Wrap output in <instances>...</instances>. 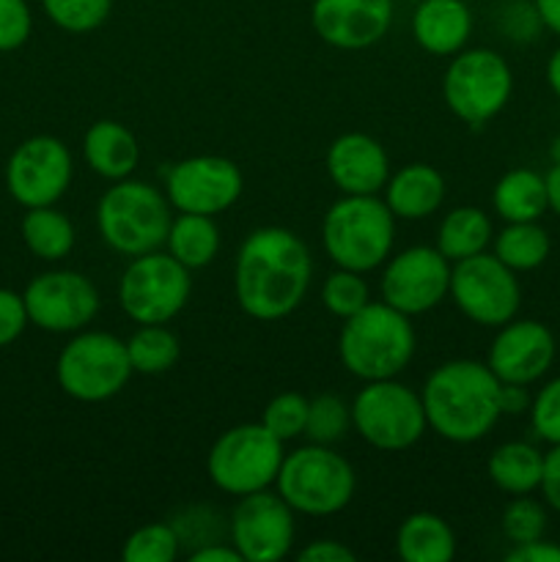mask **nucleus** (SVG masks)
<instances>
[{
	"label": "nucleus",
	"instance_id": "f257e3e1",
	"mask_svg": "<svg viewBox=\"0 0 560 562\" xmlns=\"http://www.w3.org/2000/svg\"><path fill=\"white\" fill-rule=\"evenodd\" d=\"M313 258L289 228L264 225L250 231L234 261V294L242 313L256 322H280L305 300Z\"/></svg>",
	"mask_w": 560,
	"mask_h": 562
},
{
	"label": "nucleus",
	"instance_id": "f03ea898",
	"mask_svg": "<svg viewBox=\"0 0 560 562\" xmlns=\"http://www.w3.org/2000/svg\"><path fill=\"white\" fill-rule=\"evenodd\" d=\"M500 384L486 362H443L428 373L421 393L428 428L453 445H472L489 437L503 417Z\"/></svg>",
	"mask_w": 560,
	"mask_h": 562
},
{
	"label": "nucleus",
	"instance_id": "7ed1b4c3",
	"mask_svg": "<svg viewBox=\"0 0 560 562\" xmlns=\"http://www.w3.org/2000/svg\"><path fill=\"white\" fill-rule=\"evenodd\" d=\"M415 346L410 316L382 300L344 318L338 335L340 366L362 382L399 376L415 357Z\"/></svg>",
	"mask_w": 560,
	"mask_h": 562
},
{
	"label": "nucleus",
	"instance_id": "20e7f679",
	"mask_svg": "<svg viewBox=\"0 0 560 562\" xmlns=\"http://www.w3.org/2000/svg\"><path fill=\"white\" fill-rule=\"evenodd\" d=\"M329 261L351 272H373L395 245V217L379 195H340L322 223Z\"/></svg>",
	"mask_w": 560,
	"mask_h": 562
},
{
	"label": "nucleus",
	"instance_id": "39448f33",
	"mask_svg": "<svg viewBox=\"0 0 560 562\" xmlns=\"http://www.w3.org/2000/svg\"><path fill=\"white\" fill-rule=\"evenodd\" d=\"M170 201L163 190L141 179L113 181L97 203V231L104 245L121 256H143L159 250L168 239Z\"/></svg>",
	"mask_w": 560,
	"mask_h": 562
},
{
	"label": "nucleus",
	"instance_id": "423d86ee",
	"mask_svg": "<svg viewBox=\"0 0 560 562\" xmlns=\"http://www.w3.org/2000/svg\"><path fill=\"white\" fill-rule=\"evenodd\" d=\"M275 486L294 514L333 516L355 497L357 475L329 445L311 442L283 456Z\"/></svg>",
	"mask_w": 560,
	"mask_h": 562
},
{
	"label": "nucleus",
	"instance_id": "0eeeda50",
	"mask_svg": "<svg viewBox=\"0 0 560 562\" xmlns=\"http://www.w3.org/2000/svg\"><path fill=\"white\" fill-rule=\"evenodd\" d=\"M126 340L104 329H80L60 349L55 362L58 387L80 404H102L115 398L132 376Z\"/></svg>",
	"mask_w": 560,
	"mask_h": 562
},
{
	"label": "nucleus",
	"instance_id": "6e6552de",
	"mask_svg": "<svg viewBox=\"0 0 560 562\" xmlns=\"http://www.w3.org/2000/svg\"><path fill=\"white\" fill-rule=\"evenodd\" d=\"M514 93L508 60L489 47L461 49L450 55L443 75V99L450 113L467 126H483L505 110Z\"/></svg>",
	"mask_w": 560,
	"mask_h": 562
},
{
	"label": "nucleus",
	"instance_id": "1a4fd4ad",
	"mask_svg": "<svg viewBox=\"0 0 560 562\" xmlns=\"http://www.w3.org/2000/svg\"><path fill=\"white\" fill-rule=\"evenodd\" d=\"M283 456V442L261 423H242L214 439L206 456V475L223 494L247 497L272 486Z\"/></svg>",
	"mask_w": 560,
	"mask_h": 562
},
{
	"label": "nucleus",
	"instance_id": "9d476101",
	"mask_svg": "<svg viewBox=\"0 0 560 562\" xmlns=\"http://www.w3.org/2000/svg\"><path fill=\"white\" fill-rule=\"evenodd\" d=\"M351 428L371 448L384 453H401L417 445L426 434L428 420L423 398L395 379L366 382L351 401Z\"/></svg>",
	"mask_w": 560,
	"mask_h": 562
},
{
	"label": "nucleus",
	"instance_id": "9b49d317",
	"mask_svg": "<svg viewBox=\"0 0 560 562\" xmlns=\"http://www.w3.org/2000/svg\"><path fill=\"white\" fill-rule=\"evenodd\" d=\"M190 294V269L163 250L132 258L119 280V305L135 324H168L184 311Z\"/></svg>",
	"mask_w": 560,
	"mask_h": 562
},
{
	"label": "nucleus",
	"instance_id": "f8f14e48",
	"mask_svg": "<svg viewBox=\"0 0 560 562\" xmlns=\"http://www.w3.org/2000/svg\"><path fill=\"white\" fill-rule=\"evenodd\" d=\"M450 300L478 327H503L522 307V285L514 269L505 267L494 252L456 261L450 267Z\"/></svg>",
	"mask_w": 560,
	"mask_h": 562
},
{
	"label": "nucleus",
	"instance_id": "ddd939ff",
	"mask_svg": "<svg viewBox=\"0 0 560 562\" xmlns=\"http://www.w3.org/2000/svg\"><path fill=\"white\" fill-rule=\"evenodd\" d=\"M75 176L69 146L55 135H33L5 162V190L20 206H55Z\"/></svg>",
	"mask_w": 560,
	"mask_h": 562
},
{
	"label": "nucleus",
	"instance_id": "4468645a",
	"mask_svg": "<svg viewBox=\"0 0 560 562\" xmlns=\"http://www.w3.org/2000/svg\"><path fill=\"white\" fill-rule=\"evenodd\" d=\"M22 300L33 327L55 335H75L86 329L102 305L91 278L75 269H49L36 274L22 291Z\"/></svg>",
	"mask_w": 560,
	"mask_h": 562
},
{
	"label": "nucleus",
	"instance_id": "2eb2a0df",
	"mask_svg": "<svg viewBox=\"0 0 560 562\" xmlns=\"http://www.w3.org/2000/svg\"><path fill=\"white\" fill-rule=\"evenodd\" d=\"M450 267L453 263L432 245H415L395 252L384 261L379 278L382 302L410 318L434 311L450 291Z\"/></svg>",
	"mask_w": 560,
	"mask_h": 562
},
{
	"label": "nucleus",
	"instance_id": "dca6fc26",
	"mask_svg": "<svg viewBox=\"0 0 560 562\" xmlns=\"http://www.w3.org/2000/svg\"><path fill=\"white\" fill-rule=\"evenodd\" d=\"M245 179L234 159L217 154H198L170 165L165 176V195L176 212L217 214L228 212L239 201Z\"/></svg>",
	"mask_w": 560,
	"mask_h": 562
},
{
	"label": "nucleus",
	"instance_id": "f3484780",
	"mask_svg": "<svg viewBox=\"0 0 560 562\" xmlns=\"http://www.w3.org/2000/svg\"><path fill=\"white\" fill-rule=\"evenodd\" d=\"M294 508L269 488L239 497L231 514V543L242 562L283 560L294 547Z\"/></svg>",
	"mask_w": 560,
	"mask_h": 562
},
{
	"label": "nucleus",
	"instance_id": "a211bd4d",
	"mask_svg": "<svg viewBox=\"0 0 560 562\" xmlns=\"http://www.w3.org/2000/svg\"><path fill=\"white\" fill-rule=\"evenodd\" d=\"M558 344L552 329L533 318H511L497 327L486 366L503 384H533L552 368Z\"/></svg>",
	"mask_w": 560,
	"mask_h": 562
},
{
	"label": "nucleus",
	"instance_id": "6ab92c4d",
	"mask_svg": "<svg viewBox=\"0 0 560 562\" xmlns=\"http://www.w3.org/2000/svg\"><path fill=\"white\" fill-rule=\"evenodd\" d=\"M311 25L335 49H368L388 36L393 0H313Z\"/></svg>",
	"mask_w": 560,
	"mask_h": 562
},
{
	"label": "nucleus",
	"instance_id": "aec40b11",
	"mask_svg": "<svg viewBox=\"0 0 560 562\" xmlns=\"http://www.w3.org/2000/svg\"><path fill=\"white\" fill-rule=\"evenodd\" d=\"M329 181L340 195H379L390 179V157L377 137L366 132H344L324 157Z\"/></svg>",
	"mask_w": 560,
	"mask_h": 562
},
{
	"label": "nucleus",
	"instance_id": "412c9836",
	"mask_svg": "<svg viewBox=\"0 0 560 562\" xmlns=\"http://www.w3.org/2000/svg\"><path fill=\"white\" fill-rule=\"evenodd\" d=\"M412 36L428 55L450 58L472 36V11L464 0H421L412 11Z\"/></svg>",
	"mask_w": 560,
	"mask_h": 562
},
{
	"label": "nucleus",
	"instance_id": "4be33fe9",
	"mask_svg": "<svg viewBox=\"0 0 560 562\" xmlns=\"http://www.w3.org/2000/svg\"><path fill=\"white\" fill-rule=\"evenodd\" d=\"M382 201L395 220H426L443 206L445 179L434 165L412 162L390 173Z\"/></svg>",
	"mask_w": 560,
	"mask_h": 562
},
{
	"label": "nucleus",
	"instance_id": "5701e85b",
	"mask_svg": "<svg viewBox=\"0 0 560 562\" xmlns=\"http://www.w3.org/2000/svg\"><path fill=\"white\" fill-rule=\"evenodd\" d=\"M82 157L88 168L108 181L130 179L141 162L137 137L119 121H97L82 137Z\"/></svg>",
	"mask_w": 560,
	"mask_h": 562
},
{
	"label": "nucleus",
	"instance_id": "b1692460",
	"mask_svg": "<svg viewBox=\"0 0 560 562\" xmlns=\"http://www.w3.org/2000/svg\"><path fill=\"white\" fill-rule=\"evenodd\" d=\"M395 552L404 562H450L456 554V532L443 516L417 510L399 525Z\"/></svg>",
	"mask_w": 560,
	"mask_h": 562
},
{
	"label": "nucleus",
	"instance_id": "393cba45",
	"mask_svg": "<svg viewBox=\"0 0 560 562\" xmlns=\"http://www.w3.org/2000/svg\"><path fill=\"white\" fill-rule=\"evenodd\" d=\"M492 209L505 223H533L549 212L544 176L530 168H514L492 190Z\"/></svg>",
	"mask_w": 560,
	"mask_h": 562
},
{
	"label": "nucleus",
	"instance_id": "a878e982",
	"mask_svg": "<svg viewBox=\"0 0 560 562\" xmlns=\"http://www.w3.org/2000/svg\"><path fill=\"white\" fill-rule=\"evenodd\" d=\"M486 475L500 492L511 497L533 494L541 486L544 453L530 442L497 445L486 461Z\"/></svg>",
	"mask_w": 560,
	"mask_h": 562
},
{
	"label": "nucleus",
	"instance_id": "bb28decb",
	"mask_svg": "<svg viewBox=\"0 0 560 562\" xmlns=\"http://www.w3.org/2000/svg\"><path fill=\"white\" fill-rule=\"evenodd\" d=\"M494 239L492 220L478 206H456L443 217L437 228V250L448 258L450 263L464 261V258L478 256Z\"/></svg>",
	"mask_w": 560,
	"mask_h": 562
},
{
	"label": "nucleus",
	"instance_id": "cd10ccee",
	"mask_svg": "<svg viewBox=\"0 0 560 562\" xmlns=\"http://www.w3.org/2000/svg\"><path fill=\"white\" fill-rule=\"evenodd\" d=\"M22 241L27 250L42 261H64L75 250L77 231L71 220L55 206H36L27 209L20 223Z\"/></svg>",
	"mask_w": 560,
	"mask_h": 562
},
{
	"label": "nucleus",
	"instance_id": "c85d7f7f",
	"mask_svg": "<svg viewBox=\"0 0 560 562\" xmlns=\"http://www.w3.org/2000/svg\"><path fill=\"white\" fill-rule=\"evenodd\" d=\"M170 256L187 269H203L217 258L220 252V228L209 214H184L173 217L165 239Z\"/></svg>",
	"mask_w": 560,
	"mask_h": 562
},
{
	"label": "nucleus",
	"instance_id": "c756f323",
	"mask_svg": "<svg viewBox=\"0 0 560 562\" xmlns=\"http://www.w3.org/2000/svg\"><path fill=\"white\" fill-rule=\"evenodd\" d=\"M552 241L547 228L533 223H505V228L494 236V256L514 272H533L549 258Z\"/></svg>",
	"mask_w": 560,
	"mask_h": 562
},
{
	"label": "nucleus",
	"instance_id": "7c9ffc66",
	"mask_svg": "<svg viewBox=\"0 0 560 562\" xmlns=\"http://www.w3.org/2000/svg\"><path fill=\"white\" fill-rule=\"evenodd\" d=\"M132 371L143 376H159L170 371L181 357V344L168 324H137L135 333L126 340Z\"/></svg>",
	"mask_w": 560,
	"mask_h": 562
},
{
	"label": "nucleus",
	"instance_id": "2f4dec72",
	"mask_svg": "<svg viewBox=\"0 0 560 562\" xmlns=\"http://www.w3.org/2000/svg\"><path fill=\"white\" fill-rule=\"evenodd\" d=\"M181 538L170 521H152L132 532L121 549L124 562H173L179 558Z\"/></svg>",
	"mask_w": 560,
	"mask_h": 562
},
{
	"label": "nucleus",
	"instance_id": "473e14b6",
	"mask_svg": "<svg viewBox=\"0 0 560 562\" xmlns=\"http://www.w3.org/2000/svg\"><path fill=\"white\" fill-rule=\"evenodd\" d=\"M371 302V289H368L362 272H351V269H335L327 274L322 285V305L333 313L335 318H349L357 311Z\"/></svg>",
	"mask_w": 560,
	"mask_h": 562
},
{
	"label": "nucleus",
	"instance_id": "72a5a7b5",
	"mask_svg": "<svg viewBox=\"0 0 560 562\" xmlns=\"http://www.w3.org/2000/svg\"><path fill=\"white\" fill-rule=\"evenodd\" d=\"M42 9L60 31L91 33L108 22L113 0H42Z\"/></svg>",
	"mask_w": 560,
	"mask_h": 562
},
{
	"label": "nucleus",
	"instance_id": "f704fd0d",
	"mask_svg": "<svg viewBox=\"0 0 560 562\" xmlns=\"http://www.w3.org/2000/svg\"><path fill=\"white\" fill-rule=\"evenodd\" d=\"M351 426V406L340 395L324 393L307 404L305 437L316 445L338 442Z\"/></svg>",
	"mask_w": 560,
	"mask_h": 562
},
{
	"label": "nucleus",
	"instance_id": "c9c22d12",
	"mask_svg": "<svg viewBox=\"0 0 560 562\" xmlns=\"http://www.w3.org/2000/svg\"><path fill=\"white\" fill-rule=\"evenodd\" d=\"M500 530L508 538L511 543H530L544 538L547 532V510L538 499H533L530 494H522L514 497L503 510V519H500Z\"/></svg>",
	"mask_w": 560,
	"mask_h": 562
},
{
	"label": "nucleus",
	"instance_id": "e433bc0d",
	"mask_svg": "<svg viewBox=\"0 0 560 562\" xmlns=\"http://www.w3.org/2000/svg\"><path fill=\"white\" fill-rule=\"evenodd\" d=\"M307 404H311V401H307L302 393L275 395V398L264 406L261 426L267 428L272 437H278L280 442H291V439L305 434Z\"/></svg>",
	"mask_w": 560,
	"mask_h": 562
},
{
	"label": "nucleus",
	"instance_id": "4c0bfd02",
	"mask_svg": "<svg viewBox=\"0 0 560 562\" xmlns=\"http://www.w3.org/2000/svg\"><path fill=\"white\" fill-rule=\"evenodd\" d=\"M530 428L541 442L560 445V376L549 379L530 404Z\"/></svg>",
	"mask_w": 560,
	"mask_h": 562
},
{
	"label": "nucleus",
	"instance_id": "58836bf2",
	"mask_svg": "<svg viewBox=\"0 0 560 562\" xmlns=\"http://www.w3.org/2000/svg\"><path fill=\"white\" fill-rule=\"evenodd\" d=\"M33 14L27 0H0V53H14L31 38Z\"/></svg>",
	"mask_w": 560,
	"mask_h": 562
},
{
	"label": "nucleus",
	"instance_id": "ea45409f",
	"mask_svg": "<svg viewBox=\"0 0 560 562\" xmlns=\"http://www.w3.org/2000/svg\"><path fill=\"white\" fill-rule=\"evenodd\" d=\"M31 324L22 294L11 289H0V349L14 344Z\"/></svg>",
	"mask_w": 560,
	"mask_h": 562
},
{
	"label": "nucleus",
	"instance_id": "a19ab883",
	"mask_svg": "<svg viewBox=\"0 0 560 562\" xmlns=\"http://www.w3.org/2000/svg\"><path fill=\"white\" fill-rule=\"evenodd\" d=\"M503 27L514 42H530V38H536L538 27L544 25L533 3H511L503 14Z\"/></svg>",
	"mask_w": 560,
	"mask_h": 562
},
{
	"label": "nucleus",
	"instance_id": "79ce46f5",
	"mask_svg": "<svg viewBox=\"0 0 560 562\" xmlns=\"http://www.w3.org/2000/svg\"><path fill=\"white\" fill-rule=\"evenodd\" d=\"M544 503L560 514V445H552L549 453H544V475H541Z\"/></svg>",
	"mask_w": 560,
	"mask_h": 562
},
{
	"label": "nucleus",
	"instance_id": "37998d69",
	"mask_svg": "<svg viewBox=\"0 0 560 562\" xmlns=\"http://www.w3.org/2000/svg\"><path fill=\"white\" fill-rule=\"evenodd\" d=\"M357 554L346 543L324 538V541H311L300 552V562H355Z\"/></svg>",
	"mask_w": 560,
	"mask_h": 562
},
{
	"label": "nucleus",
	"instance_id": "c03bdc74",
	"mask_svg": "<svg viewBox=\"0 0 560 562\" xmlns=\"http://www.w3.org/2000/svg\"><path fill=\"white\" fill-rule=\"evenodd\" d=\"M508 562H560V543L552 541H538L530 543H516L508 554H505Z\"/></svg>",
	"mask_w": 560,
	"mask_h": 562
},
{
	"label": "nucleus",
	"instance_id": "a18cd8bd",
	"mask_svg": "<svg viewBox=\"0 0 560 562\" xmlns=\"http://www.w3.org/2000/svg\"><path fill=\"white\" fill-rule=\"evenodd\" d=\"M533 395L527 393V384H500V409L503 415H522L530 412Z\"/></svg>",
	"mask_w": 560,
	"mask_h": 562
},
{
	"label": "nucleus",
	"instance_id": "49530a36",
	"mask_svg": "<svg viewBox=\"0 0 560 562\" xmlns=\"http://www.w3.org/2000/svg\"><path fill=\"white\" fill-rule=\"evenodd\" d=\"M190 562H242V558L234 549V543L209 541L203 543V547L192 549Z\"/></svg>",
	"mask_w": 560,
	"mask_h": 562
},
{
	"label": "nucleus",
	"instance_id": "de8ad7c7",
	"mask_svg": "<svg viewBox=\"0 0 560 562\" xmlns=\"http://www.w3.org/2000/svg\"><path fill=\"white\" fill-rule=\"evenodd\" d=\"M533 5H536L541 25L552 31L555 36H560V0H533Z\"/></svg>",
	"mask_w": 560,
	"mask_h": 562
},
{
	"label": "nucleus",
	"instance_id": "09e8293b",
	"mask_svg": "<svg viewBox=\"0 0 560 562\" xmlns=\"http://www.w3.org/2000/svg\"><path fill=\"white\" fill-rule=\"evenodd\" d=\"M544 184H547L549 212H555L560 217V162H552V168L544 176Z\"/></svg>",
	"mask_w": 560,
	"mask_h": 562
},
{
	"label": "nucleus",
	"instance_id": "8fccbe9b",
	"mask_svg": "<svg viewBox=\"0 0 560 562\" xmlns=\"http://www.w3.org/2000/svg\"><path fill=\"white\" fill-rule=\"evenodd\" d=\"M547 86L552 88L555 97L560 99V47L555 49L547 60Z\"/></svg>",
	"mask_w": 560,
	"mask_h": 562
},
{
	"label": "nucleus",
	"instance_id": "3c124183",
	"mask_svg": "<svg viewBox=\"0 0 560 562\" xmlns=\"http://www.w3.org/2000/svg\"><path fill=\"white\" fill-rule=\"evenodd\" d=\"M549 157H552V162H560V135L555 137L552 146H549Z\"/></svg>",
	"mask_w": 560,
	"mask_h": 562
},
{
	"label": "nucleus",
	"instance_id": "603ef678",
	"mask_svg": "<svg viewBox=\"0 0 560 562\" xmlns=\"http://www.w3.org/2000/svg\"><path fill=\"white\" fill-rule=\"evenodd\" d=\"M393 3H412V5H415V3H421V0H393Z\"/></svg>",
	"mask_w": 560,
	"mask_h": 562
}]
</instances>
